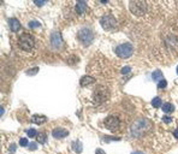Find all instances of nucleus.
Listing matches in <instances>:
<instances>
[{
  "label": "nucleus",
  "mask_w": 178,
  "mask_h": 154,
  "mask_svg": "<svg viewBox=\"0 0 178 154\" xmlns=\"http://www.w3.org/2000/svg\"><path fill=\"white\" fill-rule=\"evenodd\" d=\"M18 45L19 47L23 49V51H31L35 46V41H34V37L28 34V33H23L21 36H19V40H18Z\"/></svg>",
  "instance_id": "20e7f679"
},
{
  "label": "nucleus",
  "mask_w": 178,
  "mask_h": 154,
  "mask_svg": "<svg viewBox=\"0 0 178 154\" xmlns=\"http://www.w3.org/2000/svg\"><path fill=\"white\" fill-rule=\"evenodd\" d=\"M75 9H76L77 13H84L88 10V5H87V3L84 1V0H79V1H77Z\"/></svg>",
  "instance_id": "9b49d317"
},
{
  "label": "nucleus",
  "mask_w": 178,
  "mask_h": 154,
  "mask_svg": "<svg viewBox=\"0 0 178 154\" xmlns=\"http://www.w3.org/2000/svg\"><path fill=\"white\" fill-rule=\"evenodd\" d=\"M152 105L155 107V108H158V107H161L162 106V101H161V99L160 98H154L153 100H152Z\"/></svg>",
  "instance_id": "6ab92c4d"
},
{
  "label": "nucleus",
  "mask_w": 178,
  "mask_h": 154,
  "mask_svg": "<svg viewBox=\"0 0 178 154\" xmlns=\"http://www.w3.org/2000/svg\"><path fill=\"white\" fill-rule=\"evenodd\" d=\"M108 96H110V92H108V89L106 88V87H104V86H99L95 90H94V100L96 101V102H104V101H106L107 99H108Z\"/></svg>",
  "instance_id": "0eeeda50"
},
{
  "label": "nucleus",
  "mask_w": 178,
  "mask_h": 154,
  "mask_svg": "<svg viewBox=\"0 0 178 154\" xmlns=\"http://www.w3.org/2000/svg\"><path fill=\"white\" fill-rule=\"evenodd\" d=\"M100 24L107 31H112V30H114L117 28V21H116V18L112 15H105V16H102L101 19H100Z\"/></svg>",
  "instance_id": "423d86ee"
},
{
  "label": "nucleus",
  "mask_w": 178,
  "mask_h": 154,
  "mask_svg": "<svg viewBox=\"0 0 178 154\" xmlns=\"http://www.w3.org/2000/svg\"><path fill=\"white\" fill-rule=\"evenodd\" d=\"M129 9L132 15L143 16L147 12L148 6H147V3L143 1V0H132V1L129 3Z\"/></svg>",
  "instance_id": "f03ea898"
},
{
  "label": "nucleus",
  "mask_w": 178,
  "mask_h": 154,
  "mask_svg": "<svg viewBox=\"0 0 178 154\" xmlns=\"http://www.w3.org/2000/svg\"><path fill=\"white\" fill-rule=\"evenodd\" d=\"M173 110H174V107H173V105L170 104V102H166V104L162 105V111H164L165 113H171V112H173Z\"/></svg>",
  "instance_id": "dca6fc26"
},
{
  "label": "nucleus",
  "mask_w": 178,
  "mask_h": 154,
  "mask_svg": "<svg viewBox=\"0 0 178 154\" xmlns=\"http://www.w3.org/2000/svg\"><path fill=\"white\" fill-rule=\"evenodd\" d=\"M94 82H95V80L93 78V77H90V76H83L82 78H81V81H79V84L82 87H87L89 84H93Z\"/></svg>",
  "instance_id": "ddd939ff"
},
{
  "label": "nucleus",
  "mask_w": 178,
  "mask_h": 154,
  "mask_svg": "<svg viewBox=\"0 0 178 154\" xmlns=\"http://www.w3.org/2000/svg\"><path fill=\"white\" fill-rule=\"evenodd\" d=\"M27 134H28L29 137H35V136H37V131H36L35 129H29V130L27 131Z\"/></svg>",
  "instance_id": "4be33fe9"
},
{
  "label": "nucleus",
  "mask_w": 178,
  "mask_h": 154,
  "mask_svg": "<svg viewBox=\"0 0 178 154\" xmlns=\"http://www.w3.org/2000/svg\"><path fill=\"white\" fill-rule=\"evenodd\" d=\"M162 120H164L165 123H170V122L172 120V118H171V117H164V118H162Z\"/></svg>",
  "instance_id": "cd10ccee"
},
{
  "label": "nucleus",
  "mask_w": 178,
  "mask_h": 154,
  "mask_svg": "<svg viewBox=\"0 0 178 154\" xmlns=\"http://www.w3.org/2000/svg\"><path fill=\"white\" fill-rule=\"evenodd\" d=\"M72 148H73V150L77 152V153H81V152L83 150V146H82V143H81L79 141H75L73 144H72Z\"/></svg>",
  "instance_id": "a211bd4d"
},
{
  "label": "nucleus",
  "mask_w": 178,
  "mask_h": 154,
  "mask_svg": "<svg viewBox=\"0 0 178 154\" xmlns=\"http://www.w3.org/2000/svg\"><path fill=\"white\" fill-rule=\"evenodd\" d=\"M41 27V23L40 22H36V21H31V22H29V28H40Z\"/></svg>",
  "instance_id": "aec40b11"
},
{
  "label": "nucleus",
  "mask_w": 178,
  "mask_h": 154,
  "mask_svg": "<svg viewBox=\"0 0 178 154\" xmlns=\"http://www.w3.org/2000/svg\"><path fill=\"white\" fill-rule=\"evenodd\" d=\"M177 75H178V66H177Z\"/></svg>",
  "instance_id": "2f4dec72"
},
{
  "label": "nucleus",
  "mask_w": 178,
  "mask_h": 154,
  "mask_svg": "<svg viewBox=\"0 0 178 154\" xmlns=\"http://www.w3.org/2000/svg\"><path fill=\"white\" fill-rule=\"evenodd\" d=\"M114 51H116V54L119 58H123V59L130 58L132 55V53H134V48H132L131 43H122V45L117 46Z\"/></svg>",
  "instance_id": "39448f33"
},
{
  "label": "nucleus",
  "mask_w": 178,
  "mask_h": 154,
  "mask_svg": "<svg viewBox=\"0 0 178 154\" xmlns=\"http://www.w3.org/2000/svg\"><path fill=\"white\" fill-rule=\"evenodd\" d=\"M9 24H10V29H11L13 33H17V31L21 29V23H19V21L16 19V18H11V19L9 21Z\"/></svg>",
  "instance_id": "f8f14e48"
},
{
  "label": "nucleus",
  "mask_w": 178,
  "mask_h": 154,
  "mask_svg": "<svg viewBox=\"0 0 178 154\" xmlns=\"http://www.w3.org/2000/svg\"><path fill=\"white\" fill-rule=\"evenodd\" d=\"M95 154H106V153H105V152H104L102 149H100V148H98V149L95 150Z\"/></svg>",
  "instance_id": "c85d7f7f"
},
{
  "label": "nucleus",
  "mask_w": 178,
  "mask_h": 154,
  "mask_svg": "<svg viewBox=\"0 0 178 154\" xmlns=\"http://www.w3.org/2000/svg\"><path fill=\"white\" fill-rule=\"evenodd\" d=\"M34 4H35L36 6H43V5L46 4V1H34Z\"/></svg>",
  "instance_id": "bb28decb"
},
{
  "label": "nucleus",
  "mask_w": 178,
  "mask_h": 154,
  "mask_svg": "<svg viewBox=\"0 0 178 154\" xmlns=\"http://www.w3.org/2000/svg\"><path fill=\"white\" fill-rule=\"evenodd\" d=\"M104 124H105V126H106L108 130L116 131V130H118L119 126H120V120H119V118L116 117V116H108V117L104 120Z\"/></svg>",
  "instance_id": "6e6552de"
},
{
  "label": "nucleus",
  "mask_w": 178,
  "mask_h": 154,
  "mask_svg": "<svg viewBox=\"0 0 178 154\" xmlns=\"http://www.w3.org/2000/svg\"><path fill=\"white\" fill-rule=\"evenodd\" d=\"M37 71H39V67H34L33 70H28L27 71V75H35Z\"/></svg>",
  "instance_id": "393cba45"
},
{
  "label": "nucleus",
  "mask_w": 178,
  "mask_h": 154,
  "mask_svg": "<svg viewBox=\"0 0 178 154\" xmlns=\"http://www.w3.org/2000/svg\"><path fill=\"white\" fill-rule=\"evenodd\" d=\"M131 71V67L130 66H124L123 69H122V73L123 75H126V73H129Z\"/></svg>",
  "instance_id": "b1692460"
},
{
  "label": "nucleus",
  "mask_w": 178,
  "mask_h": 154,
  "mask_svg": "<svg viewBox=\"0 0 178 154\" xmlns=\"http://www.w3.org/2000/svg\"><path fill=\"white\" fill-rule=\"evenodd\" d=\"M149 129H150V122L146 118H140L132 123L130 131L134 137H142Z\"/></svg>",
  "instance_id": "f257e3e1"
},
{
  "label": "nucleus",
  "mask_w": 178,
  "mask_h": 154,
  "mask_svg": "<svg viewBox=\"0 0 178 154\" xmlns=\"http://www.w3.org/2000/svg\"><path fill=\"white\" fill-rule=\"evenodd\" d=\"M132 154H143V153H142V152H134Z\"/></svg>",
  "instance_id": "7c9ffc66"
},
{
  "label": "nucleus",
  "mask_w": 178,
  "mask_h": 154,
  "mask_svg": "<svg viewBox=\"0 0 178 154\" xmlns=\"http://www.w3.org/2000/svg\"><path fill=\"white\" fill-rule=\"evenodd\" d=\"M158 87H159L160 89L166 88V87H167V81H166V80H161L160 82H158Z\"/></svg>",
  "instance_id": "412c9836"
},
{
  "label": "nucleus",
  "mask_w": 178,
  "mask_h": 154,
  "mask_svg": "<svg viewBox=\"0 0 178 154\" xmlns=\"http://www.w3.org/2000/svg\"><path fill=\"white\" fill-rule=\"evenodd\" d=\"M51 43H52V47L54 49H61L64 47V41L61 39L60 33H58V31L52 33V35H51Z\"/></svg>",
  "instance_id": "1a4fd4ad"
},
{
  "label": "nucleus",
  "mask_w": 178,
  "mask_h": 154,
  "mask_svg": "<svg viewBox=\"0 0 178 154\" xmlns=\"http://www.w3.org/2000/svg\"><path fill=\"white\" fill-rule=\"evenodd\" d=\"M19 144H21L22 147H27V146L29 144V142H28L27 138H21V140H19Z\"/></svg>",
  "instance_id": "5701e85b"
},
{
  "label": "nucleus",
  "mask_w": 178,
  "mask_h": 154,
  "mask_svg": "<svg viewBox=\"0 0 178 154\" xmlns=\"http://www.w3.org/2000/svg\"><path fill=\"white\" fill-rule=\"evenodd\" d=\"M47 120V117L46 116H39V114H34L33 117H31V122L33 123H35V124H42V123H45Z\"/></svg>",
  "instance_id": "4468645a"
},
{
  "label": "nucleus",
  "mask_w": 178,
  "mask_h": 154,
  "mask_svg": "<svg viewBox=\"0 0 178 154\" xmlns=\"http://www.w3.org/2000/svg\"><path fill=\"white\" fill-rule=\"evenodd\" d=\"M36 140H37V142H39V143L43 144V143L46 142V140H47V135H46L45 132H39V134H37V136H36Z\"/></svg>",
  "instance_id": "f3484780"
},
{
  "label": "nucleus",
  "mask_w": 178,
  "mask_h": 154,
  "mask_svg": "<svg viewBox=\"0 0 178 154\" xmlns=\"http://www.w3.org/2000/svg\"><path fill=\"white\" fill-rule=\"evenodd\" d=\"M52 135L54 138H64L69 135V131L66 129H63V128H55L52 131Z\"/></svg>",
  "instance_id": "9d476101"
},
{
  "label": "nucleus",
  "mask_w": 178,
  "mask_h": 154,
  "mask_svg": "<svg viewBox=\"0 0 178 154\" xmlns=\"http://www.w3.org/2000/svg\"><path fill=\"white\" fill-rule=\"evenodd\" d=\"M152 80H153L154 82H160L161 80H164L162 72H161L160 70H155V71H153V73H152Z\"/></svg>",
  "instance_id": "2eb2a0df"
},
{
  "label": "nucleus",
  "mask_w": 178,
  "mask_h": 154,
  "mask_svg": "<svg viewBox=\"0 0 178 154\" xmlns=\"http://www.w3.org/2000/svg\"><path fill=\"white\" fill-rule=\"evenodd\" d=\"M173 135H174V137H176V138H178V129L173 131Z\"/></svg>",
  "instance_id": "c756f323"
},
{
  "label": "nucleus",
  "mask_w": 178,
  "mask_h": 154,
  "mask_svg": "<svg viewBox=\"0 0 178 154\" xmlns=\"http://www.w3.org/2000/svg\"><path fill=\"white\" fill-rule=\"evenodd\" d=\"M37 148V144L35 143V142H31V143H29V149L30 150H35Z\"/></svg>",
  "instance_id": "a878e982"
},
{
  "label": "nucleus",
  "mask_w": 178,
  "mask_h": 154,
  "mask_svg": "<svg viewBox=\"0 0 178 154\" xmlns=\"http://www.w3.org/2000/svg\"><path fill=\"white\" fill-rule=\"evenodd\" d=\"M77 37H78V41L81 43H83L84 46H88L90 45L94 40V33L92 31V29L89 28H82L78 34H77Z\"/></svg>",
  "instance_id": "7ed1b4c3"
}]
</instances>
